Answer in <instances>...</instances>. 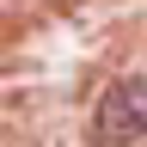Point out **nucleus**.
Segmentation results:
<instances>
[{"mask_svg": "<svg viewBox=\"0 0 147 147\" xmlns=\"http://www.w3.org/2000/svg\"><path fill=\"white\" fill-rule=\"evenodd\" d=\"M92 135L104 147H129L147 135V80H110L98 110H92Z\"/></svg>", "mask_w": 147, "mask_h": 147, "instance_id": "obj_1", "label": "nucleus"}]
</instances>
